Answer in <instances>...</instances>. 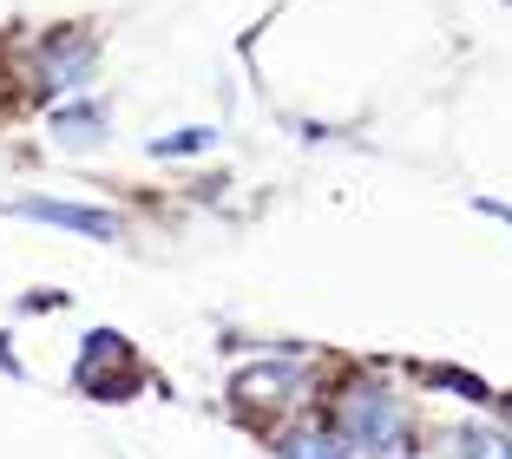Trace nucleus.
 <instances>
[{
    "instance_id": "7ed1b4c3",
    "label": "nucleus",
    "mask_w": 512,
    "mask_h": 459,
    "mask_svg": "<svg viewBox=\"0 0 512 459\" xmlns=\"http://www.w3.org/2000/svg\"><path fill=\"white\" fill-rule=\"evenodd\" d=\"M86 73H92V46H86V40L60 33V40L46 46V66H40L46 86H73V79H86Z\"/></svg>"
},
{
    "instance_id": "f257e3e1",
    "label": "nucleus",
    "mask_w": 512,
    "mask_h": 459,
    "mask_svg": "<svg viewBox=\"0 0 512 459\" xmlns=\"http://www.w3.org/2000/svg\"><path fill=\"white\" fill-rule=\"evenodd\" d=\"M342 440L355 446V453H394V446L407 440V420L401 407H394V387L381 381H355L342 394Z\"/></svg>"
},
{
    "instance_id": "423d86ee",
    "label": "nucleus",
    "mask_w": 512,
    "mask_h": 459,
    "mask_svg": "<svg viewBox=\"0 0 512 459\" xmlns=\"http://www.w3.org/2000/svg\"><path fill=\"white\" fill-rule=\"evenodd\" d=\"M460 459H512V433H499V427H467V433H460Z\"/></svg>"
},
{
    "instance_id": "0eeeda50",
    "label": "nucleus",
    "mask_w": 512,
    "mask_h": 459,
    "mask_svg": "<svg viewBox=\"0 0 512 459\" xmlns=\"http://www.w3.org/2000/svg\"><path fill=\"white\" fill-rule=\"evenodd\" d=\"M283 459H348V453H342V440H335V433H316V427H309V433H296V440L283 446Z\"/></svg>"
},
{
    "instance_id": "39448f33",
    "label": "nucleus",
    "mask_w": 512,
    "mask_h": 459,
    "mask_svg": "<svg viewBox=\"0 0 512 459\" xmlns=\"http://www.w3.org/2000/svg\"><path fill=\"white\" fill-rule=\"evenodd\" d=\"M53 132H60V145H99L106 125H99L92 105H66V112H53Z\"/></svg>"
},
{
    "instance_id": "f03ea898",
    "label": "nucleus",
    "mask_w": 512,
    "mask_h": 459,
    "mask_svg": "<svg viewBox=\"0 0 512 459\" xmlns=\"http://www.w3.org/2000/svg\"><path fill=\"white\" fill-rule=\"evenodd\" d=\"M309 394H316V381H309L302 368H289V361H270V368H243L237 387H230V400H237L243 414H256V420H289Z\"/></svg>"
},
{
    "instance_id": "6e6552de",
    "label": "nucleus",
    "mask_w": 512,
    "mask_h": 459,
    "mask_svg": "<svg viewBox=\"0 0 512 459\" xmlns=\"http://www.w3.org/2000/svg\"><path fill=\"white\" fill-rule=\"evenodd\" d=\"M204 145H211V132H171V138H158L151 151H158V158H178V151H204Z\"/></svg>"
},
{
    "instance_id": "20e7f679",
    "label": "nucleus",
    "mask_w": 512,
    "mask_h": 459,
    "mask_svg": "<svg viewBox=\"0 0 512 459\" xmlns=\"http://www.w3.org/2000/svg\"><path fill=\"white\" fill-rule=\"evenodd\" d=\"M27 217L60 223V230H86V237H119V223H112L106 210H86V204H40V197H33V204H27Z\"/></svg>"
}]
</instances>
